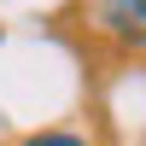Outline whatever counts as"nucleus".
<instances>
[{"mask_svg": "<svg viewBox=\"0 0 146 146\" xmlns=\"http://www.w3.org/2000/svg\"><path fill=\"white\" fill-rule=\"evenodd\" d=\"M100 23L129 47H146V0H105L100 6Z\"/></svg>", "mask_w": 146, "mask_h": 146, "instance_id": "obj_1", "label": "nucleus"}, {"mask_svg": "<svg viewBox=\"0 0 146 146\" xmlns=\"http://www.w3.org/2000/svg\"><path fill=\"white\" fill-rule=\"evenodd\" d=\"M23 146H88L82 135H64V129H47V135H29Z\"/></svg>", "mask_w": 146, "mask_h": 146, "instance_id": "obj_2", "label": "nucleus"}]
</instances>
